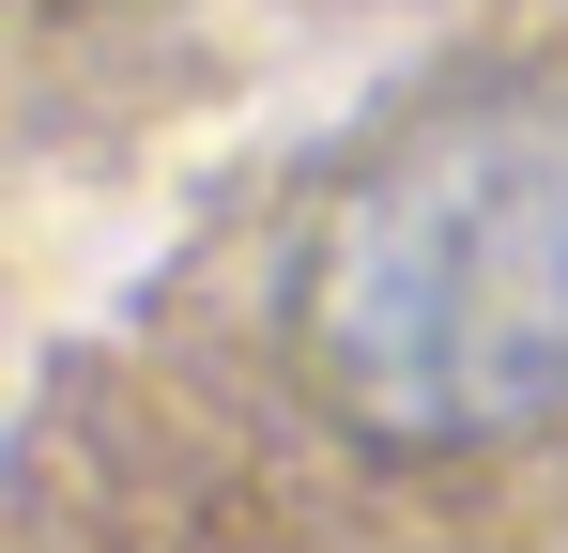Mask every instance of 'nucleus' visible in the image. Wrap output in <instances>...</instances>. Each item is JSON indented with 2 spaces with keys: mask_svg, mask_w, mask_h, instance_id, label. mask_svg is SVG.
Returning <instances> with one entry per match:
<instances>
[{
  "mask_svg": "<svg viewBox=\"0 0 568 553\" xmlns=\"http://www.w3.org/2000/svg\"><path fill=\"white\" fill-rule=\"evenodd\" d=\"M307 384L369 446H507L568 415V78H446L307 231Z\"/></svg>",
  "mask_w": 568,
  "mask_h": 553,
  "instance_id": "obj_1",
  "label": "nucleus"
}]
</instances>
